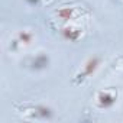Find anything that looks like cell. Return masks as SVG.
<instances>
[{
    "label": "cell",
    "mask_w": 123,
    "mask_h": 123,
    "mask_svg": "<svg viewBox=\"0 0 123 123\" xmlns=\"http://www.w3.org/2000/svg\"><path fill=\"white\" fill-rule=\"evenodd\" d=\"M98 65H100V58H98V56H91V58H88V59L86 61V64L83 65V70L77 74V80H78V81H84L86 78H88L90 75H93V74L97 71Z\"/></svg>",
    "instance_id": "1"
},
{
    "label": "cell",
    "mask_w": 123,
    "mask_h": 123,
    "mask_svg": "<svg viewBox=\"0 0 123 123\" xmlns=\"http://www.w3.org/2000/svg\"><path fill=\"white\" fill-rule=\"evenodd\" d=\"M116 98H117V94L111 90H106V91H101L97 94V106L100 109H109L111 107L114 103H116Z\"/></svg>",
    "instance_id": "2"
},
{
    "label": "cell",
    "mask_w": 123,
    "mask_h": 123,
    "mask_svg": "<svg viewBox=\"0 0 123 123\" xmlns=\"http://www.w3.org/2000/svg\"><path fill=\"white\" fill-rule=\"evenodd\" d=\"M61 35H62L64 39H67V41L75 42L81 36V31L78 28H74V26H65V28H62V31H61Z\"/></svg>",
    "instance_id": "3"
},
{
    "label": "cell",
    "mask_w": 123,
    "mask_h": 123,
    "mask_svg": "<svg viewBox=\"0 0 123 123\" xmlns=\"http://www.w3.org/2000/svg\"><path fill=\"white\" fill-rule=\"evenodd\" d=\"M49 64V58L46 55H38L36 58H33L32 61V68L35 70H42V68H46Z\"/></svg>",
    "instance_id": "4"
},
{
    "label": "cell",
    "mask_w": 123,
    "mask_h": 123,
    "mask_svg": "<svg viewBox=\"0 0 123 123\" xmlns=\"http://www.w3.org/2000/svg\"><path fill=\"white\" fill-rule=\"evenodd\" d=\"M33 113L36 117H41V119H51L52 117V110L46 106H36L33 109Z\"/></svg>",
    "instance_id": "5"
},
{
    "label": "cell",
    "mask_w": 123,
    "mask_h": 123,
    "mask_svg": "<svg viewBox=\"0 0 123 123\" xmlns=\"http://www.w3.org/2000/svg\"><path fill=\"white\" fill-rule=\"evenodd\" d=\"M56 15L62 20H71V19H74L75 10H74V7H62V9H59L56 12Z\"/></svg>",
    "instance_id": "6"
},
{
    "label": "cell",
    "mask_w": 123,
    "mask_h": 123,
    "mask_svg": "<svg viewBox=\"0 0 123 123\" xmlns=\"http://www.w3.org/2000/svg\"><path fill=\"white\" fill-rule=\"evenodd\" d=\"M33 39V35L31 32H26V31H22L18 33V42L20 43H31Z\"/></svg>",
    "instance_id": "7"
},
{
    "label": "cell",
    "mask_w": 123,
    "mask_h": 123,
    "mask_svg": "<svg viewBox=\"0 0 123 123\" xmlns=\"http://www.w3.org/2000/svg\"><path fill=\"white\" fill-rule=\"evenodd\" d=\"M26 2H28L29 5H36V3H38V0H26Z\"/></svg>",
    "instance_id": "8"
}]
</instances>
